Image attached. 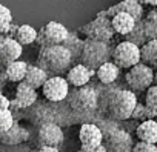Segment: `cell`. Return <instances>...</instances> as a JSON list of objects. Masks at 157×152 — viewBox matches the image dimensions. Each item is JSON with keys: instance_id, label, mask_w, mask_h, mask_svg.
I'll list each match as a JSON object with an SVG mask.
<instances>
[{"instance_id": "6", "label": "cell", "mask_w": 157, "mask_h": 152, "mask_svg": "<svg viewBox=\"0 0 157 152\" xmlns=\"http://www.w3.org/2000/svg\"><path fill=\"white\" fill-rule=\"evenodd\" d=\"M111 57H113V63L119 69L128 71L132 66L140 63V48L123 40L111 51Z\"/></svg>"}, {"instance_id": "12", "label": "cell", "mask_w": 157, "mask_h": 152, "mask_svg": "<svg viewBox=\"0 0 157 152\" xmlns=\"http://www.w3.org/2000/svg\"><path fill=\"white\" fill-rule=\"evenodd\" d=\"M37 102V91L26 85L25 82H20L16 89V98L10 105V111L13 109H28Z\"/></svg>"}, {"instance_id": "8", "label": "cell", "mask_w": 157, "mask_h": 152, "mask_svg": "<svg viewBox=\"0 0 157 152\" xmlns=\"http://www.w3.org/2000/svg\"><path fill=\"white\" fill-rule=\"evenodd\" d=\"M69 31L59 22H48L39 32H37V39L36 42L45 48V46H57V45H63L65 40L68 39Z\"/></svg>"}, {"instance_id": "25", "label": "cell", "mask_w": 157, "mask_h": 152, "mask_svg": "<svg viewBox=\"0 0 157 152\" xmlns=\"http://www.w3.org/2000/svg\"><path fill=\"white\" fill-rule=\"evenodd\" d=\"M155 117H157V112H154L152 109H149L145 103H139V102H137V105H136V108L132 111V115H131V118L139 120L140 123L142 121H146V120H154Z\"/></svg>"}, {"instance_id": "31", "label": "cell", "mask_w": 157, "mask_h": 152, "mask_svg": "<svg viewBox=\"0 0 157 152\" xmlns=\"http://www.w3.org/2000/svg\"><path fill=\"white\" fill-rule=\"evenodd\" d=\"M131 152H157V146L155 144H149V143H143L139 141L132 146Z\"/></svg>"}, {"instance_id": "38", "label": "cell", "mask_w": 157, "mask_h": 152, "mask_svg": "<svg viewBox=\"0 0 157 152\" xmlns=\"http://www.w3.org/2000/svg\"><path fill=\"white\" fill-rule=\"evenodd\" d=\"M0 97H2V91H0Z\"/></svg>"}, {"instance_id": "7", "label": "cell", "mask_w": 157, "mask_h": 152, "mask_svg": "<svg viewBox=\"0 0 157 152\" xmlns=\"http://www.w3.org/2000/svg\"><path fill=\"white\" fill-rule=\"evenodd\" d=\"M82 32L85 34L86 40L100 42V43H109L114 37V31L111 26V20L105 17H96L93 22L85 25L82 28Z\"/></svg>"}, {"instance_id": "26", "label": "cell", "mask_w": 157, "mask_h": 152, "mask_svg": "<svg viewBox=\"0 0 157 152\" xmlns=\"http://www.w3.org/2000/svg\"><path fill=\"white\" fill-rule=\"evenodd\" d=\"M125 42H129L139 48H142L145 43H146V39H145V34H143V29H142V22H136V26L134 29L125 35Z\"/></svg>"}, {"instance_id": "10", "label": "cell", "mask_w": 157, "mask_h": 152, "mask_svg": "<svg viewBox=\"0 0 157 152\" xmlns=\"http://www.w3.org/2000/svg\"><path fill=\"white\" fill-rule=\"evenodd\" d=\"M42 92L48 102L60 103L66 100L69 94V85L62 75H52V77H48V80L42 86Z\"/></svg>"}, {"instance_id": "30", "label": "cell", "mask_w": 157, "mask_h": 152, "mask_svg": "<svg viewBox=\"0 0 157 152\" xmlns=\"http://www.w3.org/2000/svg\"><path fill=\"white\" fill-rule=\"evenodd\" d=\"M145 105L152 109L154 112H157V86H151L146 89V95H145Z\"/></svg>"}, {"instance_id": "13", "label": "cell", "mask_w": 157, "mask_h": 152, "mask_svg": "<svg viewBox=\"0 0 157 152\" xmlns=\"http://www.w3.org/2000/svg\"><path fill=\"white\" fill-rule=\"evenodd\" d=\"M63 131L57 123H46L42 124L39 129V143L40 146H52L60 147L63 144Z\"/></svg>"}, {"instance_id": "32", "label": "cell", "mask_w": 157, "mask_h": 152, "mask_svg": "<svg viewBox=\"0 0 157 152\" xmlns=\"http://www.w3.org/2000/svg\"><path fill=\"white\" fill-rule=\"evenodd\" d=\"M78 152H106V150L102 143V144H96V146H80Z\"/></svg>"}, {"instance_id": "27", "label": "cell", "mask_w": 157, "mask_h": 152, "mask_svg": "<svg viewBox=\"0 0 157 152\" xmlns=\"http://www.w3.org/2000/svg\"><path fill=\"white\" fill-rule=\"evenodd\" d=\"M13 17L8 8H5L3 5H0V34H8L11 31H14V25L11 23Z\"/></svg>"}, {"instance_id": "33", "label": "cell", "mask_w": 157, "mask_h": 152, "mask_svg": "<svg viewBox=\"0 0 157 152\" xmlns=\"http://www.w3.org/2000/svg\"><path fill=\"white\" fill-rule=\"evenodd\" d=\"M143 19H146V20H151V22H155V23H157V8L151 9V11L146 14V17H143Z\"/></svg>"}, {"instance_id": "11", "label": "cell", "mask_w": 157, "mask_h": 152, "mask_svg": "<svg viewBox=\"0 0 157 152\" xmlns=\"http://www.w3.org/2000/svg\"><path fill=\"white\" fill-rule=\"evenodd\" d=\"M119 13H125L128 16H131L136 22H140L143 19V6L137 2V0H122V2H119L117 5L108 8L106 11H100L97 14V17H105V19H113L116 14Z\"/></svg>"}, {"instance_id": "20", "label": "cell", "mask_w": 157, "mask_h": 152, "mask_svg": "<svg viewBox=\"0 0 157 152\" xmlns=\"http://www.w3.org/2000/svg\"><path fill=\"white\" fill-rule=\"evenodd\" d=\"M48 80V74L39 68L37 65H28V69H26V75H25V83L29 85L31 88H34L36 91L39 88H42L45 85V82Z\"/></svg>"}, {"instance_id": "22", "label": "cell", "mask_w": 157, "mask_h": 152, "mask_svg": "<svg viewBox=\"0 0 157 152\" xmlns=\"http://www.w3.org/2000/svg\"><path fill=\"white\" fill-rule=\"evenodd\" d=\"M140 63L157 69V40H149L140 48Z\"/></svg>"}, {"instance_id": "24", "label": "cell", "mask_w": 157, "mask_h": 152, "mask_svg": "<svg viewBox=\"0 0 157 152\" xmlns=\"http://www.w3.org/2000/svg\"><path fill=\"white\" fill-rule=\"evenodd\" d=\"M36 39H37V31L31 25H20L14 32V40L20 46L31 45L33 42H36Z\"/></svg>"}, {"instance_id": "4", "label": "cell", "mask_w": 157, "mask_h": 152, "mask_svg": "<svg viewBox=\"0 0 157 152\" xmlns=\"http://www.w3.org/2000/svg\"><path fill=\"white\" fill-rule=\"evenodd\" d=\"M80 65L88 68L90 71H97L103 63L109 61L111 49L106 43L93 42V40H83L82 51H80Z\"/></svg>"}, {"instance_id": "21", "label": "cell", "mask_w": 157, "mask_h": 152, "mask_svg": "<svg viewBox=\"0 0 157 152\" xmlns=\"http://www.w3.org/2000/svg\"><path fill=\"white\" fill-rule=\"evenodd\" d=\"M119 74H120V69L113 61H106L100 68H97L94 75H97V79L102 85H113L117 80Z\"/></svg>"}, {"instance_id": "19", "label": "cell", "mask_w": 157, "mask_h": 152, "mask_svg": "<svg viewBox=\"0 0 157 152\" xmlns=\"http://www.w3.org/2000/svg\"><path fill=\"white\" fill-rule=\"evenodd\" d=\"M111 26H113L114 34H120V35L125 37V35H128L134 29L136 20L131 16L125 14V13H119V14H116L111 19Z\"/></svg>"}, {"instance_id": "2", "label": "cell", "mask_w": 157, "mask_h": 152, "mask_svg": "<svg viewBox=\"0 0 157 152\" xmlns=\"http://www.w3.org/2000/svg\"><path fill=\"white\" fill-rule=\"evenodd\" d=\"M71 63H72V57L63 45L45 46L40 49L37 55V66L42 68L46 74L60 75L65 71L68 72Z\"/></svg>"}, {"instance_id": "15", "label": "cell", "mask_w": 157, "mask_h": 152, "mask_svg": "<svg viewBox=\"0 0 157 152\" xmlns=\"http://www.w3.org/2000/svg\"><path fill=\"white\" fill-rule=\"evenodd\" d=\"M22 48L14 39L11 37H2L0 39V60L10 65L13 61H17L22 55Z\"/></svg>"}, {"instance_id": "1", "label": "cell", "mask_w": 157, "mask_h": 152, "mask_svg": "<svg viewBox=\"0 0 157 152\" xmlns=\"http://www.w3.org/2000/svg\"><path fill=\"white\" fill-rule=\"evenodd\" d=\"M137 105V97L129 89L105 88L99 94V109L108 118L114 121H123L131 118L132 111Z\"/></svg>"}, {"instance_id": "35", "label": "cell", "mask_w": 157, "mask_h": 152, "mask_svg": "<svg viewBox=\"0 0 157 152\" xmlns=\"http://www.w3.org/2000/svg\"><path fill=\"white\" fill-rule=\"evenodd\" d=\"M39 152H60L59 147H52V146H40Z\"/></svg>"}, {"instance_id": "34", "label": "cell", "mask_w": 157, "mask_h": 152, "mask_svg": "<svg viewBox=\"0 0 157 152\" xmlns=\"http://www.w3.org/2000/svg\"><path fill=\"white\" fill-rule=\"evenodd\" d=\"M10 105H11V100H8L6 97H0V109H10Z\"/></svg>"}, {"instance_id": "37", "label": "cell", "mask_w": 157, "mask_h": 152, "mask_svg": "<svg viewBox=\"0 0 157 152\" xmlns=\"http://www.w3.org/2000/svg\"><path fill=\"white\" fill-rule=\"evenodd\" d=\"M152 83H154V86H157V69L154 71V82Z\"/></svg>"}, {"instance_id": "5", "label": "cell", "mask_w": 157, "mask_h": 152, "mask_svg": "<svg viewBox=\"0 0 157 152\" xmlns=\"http://www.w3.org/2000/svg\"><path fill=\"white\" fill-rule=\"evenodd\" d=\"M126 85L129 88V91L132 92H143L148 88L152 86L154 82V69H151L149 66L139 63L136 66H132L131 69H128L126 75H125Z\"/></svg>"}, {"instance_id": "28", "label": "cell", "mask_w": 157, "mask_h": 152, "mask_svg": "<svg viewBox=\"0 0 157 152\" xmlns=\"http://www.w3.org/2000/svg\"><path fill=\"white\" fill-rule=\"evenodd\" d=\"M14 124V115L10 109H0V134L6 132Z\"/></svg>"}, {"instance_id": "29", "label": "cell", "mask_w": 157, "mask_h": 152, "mask_svg": "<svg viewBox=\"0 0 157 152\" xmlns=\"http://www.w3.org/2000/svg\"><path fill=\"white\" fill-rule=\"evenodd\" d=\"M140 22H142V29H143L146 42L157 40V23L151 22V20H146V19H142Z\"/></svg>"}, {"instance_id": "16", "label": "cell", "mask_w": 157, "mask_h": 152, "mask_svg": "<svg viewBox=\"0 0 157 152\" xmlns=\"http://www.w3.org/2000/svg\"><path fill=\"white\" fill-rule=\"evenodd\" d=\"M78 140L82 146H96L102 144L103 141V134L99 129L97 124L94 123H82L80 131H78Z\"/></svg>"}, {"instance_id": "3", "label": "cell", "mask_w": 157, "mask_h": 152, "mask_svg": "<svg viewBox=\"0 0 157 152\" xmlns=\"http://www.w3.org/2000/svg\"><path fill=\"white\" fill-rule=\"evenodd\" d=\"M71 111L77 117H93L99 111V92L93 86L75 88L66 97Z\"/></svg>"}, {"instance_id": "18", "label": "cell", "mask_w": 157, "mask_h": 152, "mask_svg": "<svg viewBox=\"0 0 157 152\" xmlns=\"http://www.w3.org/2000/svg\"><path fill=\"white\" fill-rule=\"evenodd\" d=\"M136 137L139 138V141L157 144V120L142 121L136 128Z\"/></svg>"}, {"instance_id": "17", "label": "cell", "mask_w": 157, "mask_h": 152, "mask_svg": "<svg viewBox=\"0 0 157 152\" xmlns=\"http://www.w3.org/2000/svg\"><path fill=\"white\" fill-rule=\"evenodd\" d=\"M29 138V132L22 128L19 123L14 121V124L11 126V129H8L6 132L3 134H0V143H3V144H20L23 141H26Z\"/></svg>"}, {"instance_id": "23", "label": "cell", "mask_w": 157, "mask_h": 152, "mask_svg": "<svg viewBox=\"0 0 157 152\" xmlns=\"http://www.w3.org/2000/svg\"><path fill=\"white\" fill-rule=\"evenodd\" d=\"M26 69H28V63L26 61H22V60L13 61V63L6 65V77H8L10 82L20 83V82L25 80Z\"/></svg>"}, {"instance_id": "36", "label": "cell", "mask_w": 157, "mask_h": 152, "mask_svg": "<svg viewBox=\"0 0 157 152\" xmlns=\"http://www.w3.org/2000/svg\"><path fill=\"white\" fill-rule=\"evenodd\" d=\"M137 2L143 6V5H149V6H154L157 8V0H137Z\"/></svg>"}, {"instance_id": "14", "label": "cell", "mask_w": 157, "mask_h": 152, "mask_svg": "<svg viewBox=\"0 0 157 152\" xmlns=\"http://www.w3.org/2000/svg\"><path fill=\"white\" fill-rule=\"evenodd\" d=\"M96 72L94 71H90L88 68H85L83 65H74L72 68L68 69L66 72V82L69 86H74V88H82V86H86L90 79L93 77Z\"/></svg>"}, {"instance_id": "9", "label": "cell", "mask_w": 157, "mask_h": 152, "mask_svg": "<svg viewBox=\"0 0 157 152\" xmlns=\"http://www.w3.org/2000/svg\"><path fill=\"white\" fill-rule=\"evenodd\" d=\"M103 146L106 152H131L134 140L129 132L122 128H117L103 135Z\"/></svg>"}]
</instances>
